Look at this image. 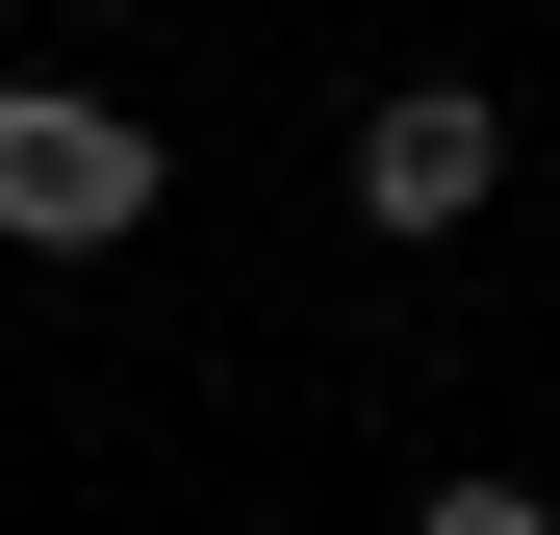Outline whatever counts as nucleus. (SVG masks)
Returning <instances> with one entry per match:
<instances>
[{"mask_svg":"<svg viewBox=\"0 0 560 535\" xmlns=\"http://www.w3.org/2000/svg\"><path fill=\"white\" fill-rule=\"evenodd\" d=\"M153 230V128L77 77H0V255H128Z\"/></svg>","mask_w":560,"mask_h":535,"instance_id":"f257e3e1","label":"nucleus"},{"mask_svg":"<svg viewBox=\"0 0 560 535\" xmlns=\"http://www.w3.org/2000/svg\"><path fill=\"white\" fill-rule=\"evenodd\" d=\"M510 205V103L485 77H383L357 103V230H485Z\"/></svg>","mask_w":560,"mask_h":535,"instance_id":"f03ea898","label":"nucleus"},{"mask_svg":"<svg viewBox=\"0 0 560 535\" xmlns=\"http://www.w3.org/2000/svg\"><path fill=\"white\" fill-rule=\"evenodd\" d=\"M408 535H560V485H433Z\"/></svg>","mask_w":560,"mask_h":535,"instance_id":"7ed1b4c3","label":"nucleus"}]
</instances>
